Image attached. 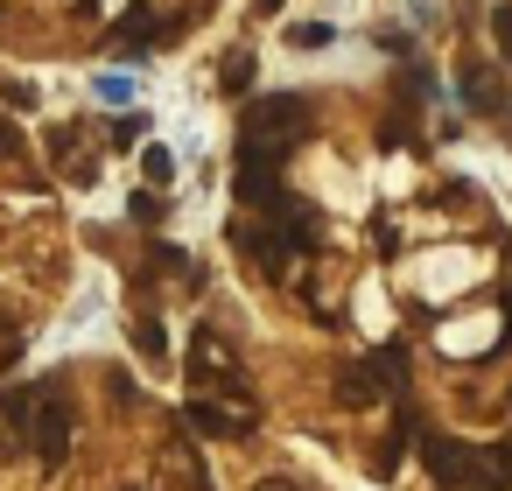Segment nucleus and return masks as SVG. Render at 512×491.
<instances>
[{
    "mask_svg": "<svg viewBox=\"0 0 512 491\" xmlns=\"http://www.w3.org/2000/svg\"><path fill=\"white\" fill-rule=\"evenodd\" d=\"M309 127H316V99L309 92H267V99H253L239 113V141H253V148H288Z\"/></svg>",
    "mask_w": 512,
    "mask_h": 491,
    "instance_id": "nucleus-1",
    "label": "nucleus"
},
{
    "mask_svg": "<svg viewBox=\"0 0 512 491\" xmlns=\"http://www.w3.org/2000/svg\"><path fill=\"white\" fill-rule=\"evenodd\" d=\"M22 421H29V442H36V456H43V463H64V456H71V428H78V414H71V400H64V393L36 386Z\"/></svg>",
    "mask_w": 512,
    "mask_h": 491,
    "instance_id": "nucleus-2",
    "label": "nucleus"
},
{
    "mask_svg": "<svg viewBox=\"0 0 512 491\" xmlns=\"http://www.w3.org/2000/svg\"><path fill=\"white\" fill-rule=\"evenodd\" d=\"M232 190L246 211H274L281 204V148H239V169H232Z\"/></svg>",
    "mask_w": 512,
    "mask_h": 491,
    "instance_id": "nucleus-3",
    "label": "nucleus"
},
{
    "mask_svg": "<svg viewBox=\"0 0 512 491\" xmlns=\"http://www.w3.org/2000/svg\"><path fill=\"white\" fill-rule=\"evenodd\" d=\"M183 372L197 379V386H218V393H246V372H239V358H232V344L218 337V330H197L190 337V358H183Z\"/></svg>",
    "mask_w": 512,
    "mask_h": 491,
    "instance_id": "nucleus-4",
    "label": "nucleus"
},
{
    "mask_svg": "<svg viewBox=\"0 0 512 491\" xmlns=\"http://www.w3.org/2000/svg\"><path fill=\"white\" fill-rule=\"evenodd\" d=\"M393 372H400V351H379V358H365V365H344V372H337V400H344V407H372V400L393 386Z\"/></svg>",
    "mask_w": 512,
    "mask_h": 491,
    "instance_id": "nucleus-5",
    "label": "nucleus"
},
{
    "mask_svg": "<svg viewBox=\"0 0 512 491\" xmlns=\"http://www.w3.org/2000/svg\"><path fill=\"white\" fill-rule=\"evenodd\" d=\"M428 470H435L442 484L491 491V463H484V456H470V449H456V442H428Z\"/></svg>",
    "mask_w": 512,
    "mask_h": 491,
    "instance_id": "nucleus-6",
    "label": "nucleus"
},
{
    "mask_svg": "<svg viewBox=\"0 0 512 491\" xmlns=\"http://www.w3.org/2000/svg\"><path fill=\"white\" fill-rule=\"evenodd\" d=\"M274 232H281V246H323L316 204H302V197H288V190H281V204H274Z\"/></svg>",
    "mask_w": 512,
    "mask_h": 491,
    "instance_id": "nucleus-7",
    "label": "nucleus"
},
{
    "mask_svg": "<svg viewBox=\"0 0 512 491\" xmlns=\"http://www.w3.org/2000/svg\"><path fill=\"white\" fill-rule=\"evenodd\" d=\"M183 421L197 435H211V442H232V435L253 428V414H232V407H211V400H183Z\"/></svg>",
    "mask_w": 512,
    "mask_h": 491,
    "instance_id": "nucleus-8",
    "label": "nucleus"
},
{
    "mask_svg": "<svg viewBox=\"0 0 512 491\" xmlns=\"http://www.w3.org/2000/svg\"><path fill=\"white\" fill-rule=\"evenodd\" d=\"M456 92H463L477 113H505V106H512L505 85H498V71H484V64H463V71H456Z\"/></svg>",
    "mask_w": 512,
    "mask_h": 491,
    "instance_id": "nucleus-9",
    "label": "nucleus"
},
{
    "mask_svg": "<svg viewBox=\"0 0 512 491\" xmlns=\"http://www.w3.org/2000/svg\"><path fill=\"white\" fill-rule=\"evenodd\" d=\"M232 246H239V253H253L267 274H281V232H267L260 218H239V225H232Z\"/></svg>",
    "mask_w": 512,
    "mask_h": 491,
    "instance_id": "nucleus-10",
    "label": "nucleus"
},
{
    "mask_svg": "<svg viewBox=\"0 0 512 491\" xmlns=\"http://www.w3.org/2000/svg\"><path fill=\"white\" fill-rule=\"evenodd\" d=\"M155 29H162V22H155V8H148V0H134V8H127V15H120V22H113V43H120V50H134V57H141V50H148V43H155Z\"/></svg>",
    "mask_w": 512,
    "mask_h": 491,
    "instance_id": "nucleus-11",
    "label": "nucleus"
},
{
    "mask_svg": "<svg viewBox=\"0 0 512 491\" xmlns=\"http://www.w3.org/2000/svg\"><path fill=\"white\" fill-rule=\"evenodd\" d=\"M253 50H225V64H218V92L225 99H239V92H253Z\"/></svg>",
    "mask_w": 512,
    "mask_h": 491,
    "instance_id": "nucleus-12",
    "label": "nucleus"
},
{
    "mask_svg": "<svg viewBox=\"0 0 512 491\" xmlns=\"http://www.w3.org/2000/svg\"><path fill=\"white\" fill-rule=\"evenodd\" d=\"M141 176H148L155 190H169V183H176V155H169V148H148V155H141Z\"/></svg>",
    "mask_w": 512,
    "mask_h": 491,
    "instance_id": "nucleus-13",
    "label": "nucleus"
},
{
    "mask_svg": "<svg viewBox=\"0 0 512 491\" xmlns=\"http://www.w3.org/2000/svg\"><path fill=\"white\" fill-rule=\"evenodd\" d=\"M288 43H302V50H330L337 36H330L323 22H295V29H288Z\"/></svg>",
    "mask_w": 512,
    "mask_h": 491,
    "instance_id": "nucleus-14",
    "label": "nucleus"
},
{
    "mask_svg": "<svg viewBox=\"0 0 512 491\" xmlns=\"http://www.w3.org/2000/svg\"><path fill=\"white\" fill-rule=\"evenodd\" d=\"M134 344H141V358H162V351H169V337H162V323H155V316H141Z\"/></svg>",
    "mask_w": 512,
    "mask_h": 491,
    "instance_id": "nucleus-15",
    "label": "nucleus"
},
{
    "mask_svg": "<svg viewBox=\"0 0 512 491\" xmlns=\"http://www.w3.org/2000/svg\"><path fill=\"white\" fill-rule=\"evenodd\" d=\"M491 43H498V64H512V8L491 15Z\"/></svg>",
    "mask_w": 512,
    "mask_h": 491,
    "instance_id": "nucleus-16",
    "label": "nucleus"
},
{
    "mask_svg": "<svg viewBox=\"0 0 512 491\" xmlns=\"http://www.w3.org/2000/svg\"><path fill=\"white\" fill-rule=\"evenodd\" d=\"M0 99L29 113V106H36V85H22V78H8V71H0Z\"/></svg>",
    "mask_w": 512,
    "mask_h": 491,
    "instance_id": "nucleus-17",
    "label": "nucleus"
},
{
    "mask_svg": "<svg viewBox=\"0 0 512 491\" xmlns=\"http://www.w3.org/2000/svg\"><path fill=\"white\" fill-rule=\"evenodd\" d=\"M148 134V113H127V120H113V141L127 148V141H141Z\"/></svg>",
    "mask_w": 512,
    "mask_h": 491,
    "instance_id": "nucleus-18",
    "label": "nucleus"
},
{
    "mask_svg": "<svg viewBox=\"0 0 512 491\" xmlns=\"http://www.w3.org/2000/svg\"><path fill=\"white\" fill-rule=\"evenodd\" d=\"M22 155V127L15 120H0V162H15Z\"/></svg>",
    "mask_w": 512,
    "mask_h": 491,
    "instance_id": "nucleus-19",
    "label": "nucleus"
},
{
    "mask_svg": "<svg viewBox=\"0 0 512 491\" xmlns=\"http://www.w3.org/2000/svg\"><path fill=\"white\" fill-rule=\"evenodd\" d=\"M260 491H295V484H288V477H267V484H260Z\"/></svg>",
    "mask_w": 512,
    "mask_h": 491,
    "instance_id": "nucleus-20",
    "label": "nucleus"
}]
</instances>
